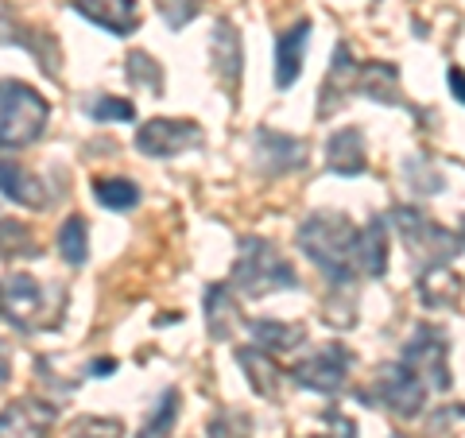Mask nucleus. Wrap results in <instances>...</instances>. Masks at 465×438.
<instances>
[{"label": "nucleus", "instance_id": "f257e3e1", "mask_svg": "<svg viewBox=\"0 0 465 438\" xmlns=\"http://www.w3.org/2000/svg\"><path fill=\"white\" fill-rule=\"evenodd\" d=\"M299 248L333 287H349L357 280V229L345 214H311L299 225Z\"/></svg>", "mask_w": 465, "mask_h": 438}, {"label": "nucleus", "instance_id": "f03ea898", "mask_svg": "<svg viewBox=\"0 0 465 438\" xmlns=\"http://www.w3.org/2000/svg\"><path fill=\"white\" fill-rule=\"evenodd\" d=\"M63 287H43L35 275H8L0 284V311L8 314V323L32 333V330H47V326H58L63 318Z\"/></svg>", "mask_w": 465, "mask_h": 438}, {"label": "nucleus", "instance_id": "7ed1b4c3", "mask_svg": "<svg viewBox=\"0 0 465 438\" xmlns=\"http://www.w3.org/2000/svg\"><path fill=\"white\" fill-rule=\"evenodd\" d=\"M232 287L249 299H260L272 295V291L299 287V275L264 237H241L237 264H232Z\"/></svg>", "mask_w": 465, "mask_h": 438}, {"label": "nucleus", "instance_id": "20e7f679", "mask_svg": "<svg viewBox=\"0 0 465 438\" xmlns=\"http://www.w3.org/2000/svg\"><path fill=\"white\" fill-rule=\"evenodd\" d=\"M51 105L32 85L0 78V148H24L43 136Z\"/></svg>", "mask_w": 465, "mask_h": 438}, {"label": "nucleus", "instance_id": "39448f33", "mask_svg": "<svg viewBox=\"0 0 465 438\" xmlns=\"http://www.w3.org/2000/svg\"><path fill=\"white\" fill-rule=\"evenodd\" d=\"M206 136L194 121H171V116H155V121H143L136 128V152L152 155V159H167L179 155L186 148H202Z\"/></svg>", "mask_w": 465, "mask_h": 438}, {"label": "nucleus", "instance_id": "423d86ee", "mask_svg": "<svg viewBox=\"0 0 465 438\" xmlns=\"http://www.w3.org/2000/svg\"><path fill=\"white\" fill-rule=\"evenodd\" d=\"M391 225H396L403 237H407V244L415 248V256L423 253L427 256V268L430 264H446L450 256L458 253V237H450L446 229H439V225H430L423 214L419 210H411V206H396L391 210Z\"/></svg>", "mask_w": 465, "mask_h": 438}, {"label": "nucleus", "instance_id": "0eeeda50", "mask_svg": "<svg viewBox=\"0 0 465 438\" xmlns=\"http://www.w3.org/2000/svg\"><path fill=\"white\" fill-rule=\"evenodd\" d=\"M372 400H381L396 415L411 419V415H419V407H423V400H427V384L407 361L388 364V369L381 373V381H376V388H372Z\"/></svg>", "mask_w": 465, "mask_h": 438}, {"label": "nucleus", "instance_id": "6e6552de", "mask_svg": "<svg viewBox=\"0 0 465 438\" xmlns=\"http://www.w3.org/2000/svg\"><path fill=\"white\" fill-rule=\"evenodd\" d=\"M349 349L345 345H326L322 353H314L307 357L302 364H295V381L302 388H311V392H322V396H338V392L345 388L349 381Z\"/></svg>", "mask_w": 465, "mask_h": 438}, {"label": "nucleus", "instance_id": "1a4fd4ad", "mask_svg": "<svg viewBox=\"0 0 465 438\" xmlns=\"http://www.w3.org/2000/svg\"><path fill=\"white\" fill-rule=\"evenodd\" d=\"M403 361L411 364L419 376H427L430 388H450V376H446V338L439 330H419L411 345L403 349Z\"/></svg>", "mask_w": 465, "mask_h": 438}, {"label": "nucleus", "instance_id": "9d476101", "mask_svg": "<svg viewBox=\"0 0 465 438\" xmlns=\"http://www.w3.org/2000/svg\"><path fill=\"white\" fill-rule=\"evenodd\" d=\"M54 403L43 400H20L0 412V438H43L54 423Z\"/></svg>", "mask_w": 465, "mask_h": 438}, {"label": "nucleus", "instance_id": "9b49d317", "mask_svg": "<svg viewBox=\"0 0 465 438\" xmlns=\"http://www.w3.org/2000/svg\"><path fill=\"white\" fill-rule=\"evenodd\" d=\"M252 148L260 155V167H264L268 174L295 171V167H302V159H307V144L295 140V136L272 133V128H260V133L252 136Z\"/></svg>", "mask_w": 465, "mask_h": 438}, {"label": "nucleus", "instance_id": "f8f14e48", "mask_svg": "<svg viewBox=\"0 0 465 438\" xmlns=\"http://www.w3.org/2000/svg\"><path fill=\"white\" fill-rule=\"evenodd\" d=\"M74 12H82L90 24L105 27L113 35H133L140 27V5L136 0H70Z\"/></svg>", "mask_w": 465, "mask_h": 438}, {"label": "nucleus", "instance_id": "ddd939ff", "mask_svg": "<svg viewBox=\"0 0 465 438\" xmlns=\"http://www.w3.org/2000/svg\"><path fill=\"white\" fill-rule=\"evenodd\" d=\"M357 75L361 66L349 58V47L338 43V51H333V63H330V75L322 82V97H318V116H330L345 105L349 94H357Z\"/></svg>", "mask_w": 465, "mask_h": 438}, {"label": "nucleus", "instance_id": "4468645a", "mask_svg": "<svg viewBox=\"0 0 465 438\" xmlns=\"http://www.w3.org/2000/svg\"><path fill=\"white\" fill-rule=\"evenodd\" d=\"M0 194L12 198L16 206H27V210H43L51 202L39 174L24 171L20 164H12V159H0Z\"/></svg>", "mask_w": 465, "mask_h": 438}, {"label": "nucleus", "instance_id": "2eb2a0df", "mask_svg": "<svg viewBox=\"0 0 465 438\" xmlns=\"http://www.w3.org/2000/svg\"><path fill=\"white\" fill-rule=\"evenodd\" d=\"M307 39H311V24L299 20L295 27H287V32L280 35V43H275V85H280V90H287V85L299 82Z\"/></svg>", "mask_w": 465, "mask_h": 438}, {"label": "nucleus", "instance_id": "dca6fc26", "mask_svg": "<svg viewBox=\"0 0 465 438\" xmlns=\"http://www.w3.org/2000/svg\"><path fill=\"white\" fill-rule=\"evenodd\" d=\"M210 58L225 90H237L241 85V35L229 20L217 24V32L210 35Z\"/></svg>", "mask_w": 465, "mask_h": 438}, {"label": "nucleus", "instance_id": "f3484780", "mask_svg": "<svg viewBox=\"0 0 465 438\" xmlns=\"http://www.w3.org/2000/svg\"><path fill=\"white\" fill-rule=\"evenodd\" d=\"M357 268L381 280L388 272V222L384 217H372L365 229H357Z\"/></svg>", "mask_w": 465, "mask_h": 438}, {"label": "nucleus", "instance_id": "a211bd4d", "mask_svg": "<svg viewBox=\"0 0 465 438\" xmlns=\"http://www.w3.org/2000/svg\"><path fill=\"white\" fill-rule=\"evenodd\" d=\"M326 167L333 174H361L369 167L365 159V140H361L357 128H338L326 144Z\"/></svg>", "mask_w": 465, "mask_h": 438}, {"label": "nucleus", "instance_id": "6ab92c4d", "mask_svg": "<svg viewBox=\"0 0 465 438\" xmlns=\"http://www.w3.org/2000/svg\"><path fill=\"white\" fill-rule=\"evenodd\" d=\"M357 90L372 97V101H391V105H403L400 97V75L391 63H365L357 75Z\"/></svg>", "mask_w": 465, "mask_h": 438}, {"label": "nucleus", "instance_id": "aec40b11", "mask_svg": "<svg viewBox=\"0 0 465 438\" xmlns=\"http://www.w3.org/2000/svg\"><path fill=\"white\" fill-rule=\"evenodd\" d=\"M232 323H237V306H232V291L213 284L206 291V326H210V338L213 342H225L232 338Z\"/></svg>", "mask_w": 465, "mask_h": 438}, {"label": "nucleus", "instance_id": "412c9836", "mask_svg": "<svg viewBox=\"0 0 465 438\" xmlns=\"http://www.w3.org/2000/svg\"><path fill=\"white\" fill-rule=\"evenodd\" d=\"M237 361H241V369L249 373V381L260 396H275V388H280V369H275V361L264 353V349L244 345V349H237Z\"/></svg>", "mask_w": 465, "mask_h": 438}, {"label": "nucleus", "instance_id": "4be33fe9", "mask_svg": "<svg viewBox=\"0 0 465 438\" xmlns=\"http://www.w3.org/2000/svg\"><path fill=\"white\" fill-rule=\"evenodd\" d=\"M252 330V342L260 349H272V353H287V349L302 345V326H291V323H249Z\"/></svg>", "mask_w": 465, "mask_h": 438}, {"label": "nucleus", "instance_id": "5701e85b", "mask_svg": "<svg viewBox=\"0 0 465 438\" xmlns=\"http://www.w3.org/2000/svg\"><path fill=\"white\" fill-rule=\"evenodd\" d=\"M419 295H423L427 306H450L458 299V280L454 272H450L446 264H430L423 272V280H419Z\"/></svg>", "mask_w": 465, "mask_h": 438}, {"label": "nucleus", "instance_id": "b1692460", "mask_svg": "<svg viewBox=\"0 0 465 438\" xmlns=\"http://www.w3.org/2000/svg\"><path fill=\"white\" fill-rule=\"evenodd\" d=\"M94 198L101 202V206H109V210H133L140 202V186L128 183V179H97L94 183Z\"/></svg>", "mask_w": 465, "mask_h": 438}, {"label": "nucleus", "instance_id": "393cba45", "mask_svg": "<svg viewBox=\"0 0 465 438\" xmlns=\"http://www.w3.org/2000/svg\"><path fill=\"white\" fill-rule=\"evenodd\" d=\"M128 82L140 85L143 94L159 97V94H163V66H159L152 55L133 51V55H128Z\"/></svg>", "mask_w": 465, "mask_h": 438}, {"label": "nucleus", "instance_id": "a878e982", "mask_svg": "<svg viewBox=\"0 0 465 438\" xmlns=\"http://www.w3.org/2000/svg\"><path fill=\"white\" fill-rule=\"evenodd\" d=\"M0 256L12 260V256H39V244L35 237L27 233V225L12 222V217H0Z\"/></svg>", "mask_w": 465, "mask_h": 438}, {"label": "nucleus", "instance_id": "bb28decb", "mask_svg": "<svg viewBox=\"0 0 465 438\" xmlns=\"http://www.w3.org/2000/svg\"><path fill=\"white\" fill-rule=\"evenodd\" d=\"M174 419H179V388H171V392H163V396H159L155 415L143 423L136 438H167L171 427H174Z\"/></svg>", "mask_w": 465, "mask_h": 438}, {"label": "nucleus", "instance_id": "cd10ccee", "mask_svg": "<svg viewBox=\"0 0 465 438\" xmlns=\"http://www.w3.org/2000/svg\"><path fill=\"white\" fill-rule=\"evenodd\" d=\"M85 241H90V233H85L82 217H66L58 229V248H63L66 264H85Z\"/></svg>", "mask_w": 465, "mask_h": 438}, {"label": "nucleus", "instance_id": "c85d7f7f", "mask_svg": "<svg viewBox=\"0 0 465 438\" xmlns=\"http://www.w3.org/2000/svg\"><path fill=\"white\" fill-rule=\"evenodd\" d=\"M206 434L210 438H252V419H249V412H232V407H222V412L210 419Z\"/></svg>", "mask_w": 465, "mask_h": 438}, {"label": "nucleus", "instance_id": "c756f323", "mask_svg": "<svg viewBox=\"0 0 465 438\" xmlns=\"http://www.w3.org/2000/svg\"><path fill=\"white\" fill-rule=\"evenodd\" d=\"M70 434L74 438H121L124 427L121 419H105V415H78L70 423Z\"/></svg>", "mask_w": 465, "mask_h": 438}, {"label": "nucleus", "instance_id": "7c9ffc66", "mask_svg": "<svg viewBox=\"0 0 465 438\" xmlns=\"http://www.w3.org/2000/svg\"><path fill=\"white\" fill-rule=\"evenodd\" d=\"M85 109H90V116H94V121H101V124H105V121H133V116H136L133 101H124V97H94Z\"/></svg>", "mask_w": 465, "mask_h": 438}, {"label": "nucleus", "instance_id": "2f4dec72", "mask_svg": "<svg viewBox=\"0 0 465 438\" xmlns=\"http://www.w3.org/2000/svg\"><path fill=\"white\" fill-rule=\"evenodd\" d=\"M198 8H202L198 0H163V20L171 32H183V27L198 16Z\"/></svg>", "mask_w": 465, "mask_h": 438}, {"label": "nucleus", "instance_id": "473e14b6", "mask_svg": "<svg viewBox=\"0 0 465 438\" xmlns=\"http://www.w3.org/2000/svg\"><path fill=\"white\" fill-rule=\"evenodd\" d=\"M446 82H450V90H454V97H458L461 105H465V70H461V66H450Z\"/></svg>", "mask_w": 465, "mask_h": 438}, {"label": "nucleus", "instance_id": "72a5a7b5", "mask_svg": "<svg viewBox=\"0 0 465 438\" xmlns=\"http://www.w3.org/2000/svg\"><path fill=\"white\" fill-rule=\"evenodd\" d=\"M12 381V349H8V342L0 338V388H5Z\"/></svg>", "mask_w": 465, "mask_h": 438}, {"label": "nucleus", "instance_id": "f704fd0d", "mask_svg": "<svg viewBox=\"0 0 465 438\" xmlns=\"http://www.w3.org/2000/svg\"><path fill=\"white\" fill-rule=\"evenodd\" d=\"M90 373H94V376H113V373H116V361H113V357H101V361L90 364Z\"/></svg>", "mask_w": 465, "mask_h": 438}, {"label": "nucleus", "instance_id": "c9c22d12", "mask_svg": "<svg viewBox=\"0 0 465 438\" xmlns=\"http://www.w3.org/2000/svg\"><path fill=\"white\" fill-rule=\"evenodd\" d=\"M311 438H330V434H311Z\"/></svg>", "mask_w": 465, "mask_h": 438}, {"label": "nucleus", "instance_id": "e433bc0d", "mask_svg": "<svg viewBox=\"0 0 465 438\" xmlns=\"http://www.w3.org/2000/svg\"><path fill=\"white\" fill-rule=\"evenodd\" d=\"M461 244H465V229H461Z\"/></svg>", "mask_w": 465, "mask_h": 438}]
</instances>
